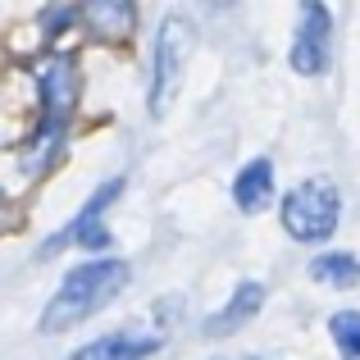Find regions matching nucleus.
Here are the masks:
<instances>
[{
	"mask_svg": "<svg viewBox=\"0 0 360 360\" xmlns=\"http://www.w3.org/2000/svg\"><path fill=\"white\" fill-rule=\"evenodd\" d=\"M119 192H123L119 178H115V183H105V187H101V192L78 210V219H73L69 229L55 233V238L46 242V251H60V246H73V242L87 246V251H101V246H110V233L101 229V214H105V205H110V201H119Z\"/></svg>",
	"mask_w": 360,
	"mask_h": 360,
	"instance_id": "nucleus-6",
	"label": "nucleus"
},
{
	"mask_svg": "<svg viewBox=\"0 0 360 360\" xmlns=\"http://www.w3.org/2000/svg\"><path fill=\"white\" fill-rule=\"evenodd\" d=\"M155 338H132V333H110V338H96V342L78 347L69 360H146L155 352Z\"/></svg>",
	"mask_w": 360,
	"mask_h": 360,
	"instance_id": "nucleus-10",
	"label": "nucleus"
},
{
	"mask_svg": "<svg viewBox=\"0 0 360 360\" xmlns=\"http://www.w3.org/2000/svg\"><path fill=\"white\" fill-rule=\"evenodd\" d=\"M78 101V78L69 60H51L41 69V110H46V146H55L69 123V110Z\"/></svg>",
	"mask_w": 360,
	"mask_h": 360,
	"instance_id": "nucleus-5",
	"label": "nucleus"
},
{
	"mask_svg": "<svg viewBox=\"0 0 360 360\" xmlns=\"http://www.w3.org/2000/svg\"><path fill=\"white\" fill-rule=\"evenodd\" d=\"M328 37H333V14L324 0H301L297 9V41H292V69L301 78H319L328 69Z\"/></svg>",
	"mask_w": 360,
	"mask_h": 360,
	"instance_id": "nucleus-3",
	"label": "nucleus"
},
{
	"mask_svg": "<svg viewBox=\"0 0 360 360\" xmlns=\"http://www.w3.org/2000/svg\"><path fill=\"white\" fill-rule=\"evenodd\" d=\"M123 283H128V264L115 260V255L82 260L78 269L64 274L60 292L51 297V306H46V315H41V333H64V328L82 324L87 315H96L101 306H110V301L119 297Z\"/></svg>",
	"mask_w": 360,
	"mask_h": 360,
	"instance_id": "nucleus-1",
	"label": "nucleus"
},
{
	"mask_svg": "<svg viewBox=\"0 0 360 360\" xmlns=\"http://www.w3.org/2000/svg\"><path fill=\"white\" fill-rule=\"evenodd\" d=\"M328 333H333V347L342 360H360V310H338L328 319Z\"/></svg>",
	"mask_w": 360,
	"mask_h": 360,
	"instance_id": "nucleus-12",
	"label": "nucleus"
},
{
	"mask_svg": "<svg viewBox=\"0 0 360 360\" xmlns=\"http://www.w3.org/2000/svg\"><path fill=\"white\" fill-rule=\"evenodd\" d=\"M82 14H87L91 32L110 37V41H123L137 23V5L132 0H82Z\"/></svg>",
	"mask_w": 360,
	"mask_h": 360,
	"instance_id": "nucleus-9",
	"label": "nucleus"
},
{
	"mask_svg": "<svg viewBox=\"0 0 360 360\" xmlns=\"http://www.w3.org/2000/svg\"><path fill=\"white\" fill-rule=\"evenodd\" d=\"M338 210H342L338 187L324 178H310L283 196V233L292 242H324L338 229Z\"/></svg>",
	"mask_w": 360,
	"mask_h": 360,
	"instance_id": "nucleus-2",
	"label": "nucleus"
},
{
	"mask_svg": "<svg viewBox=\"0 0 360 360\" xmlns=\"http://www.w3.org/2000/svg\"><path fill=\"white\" fill-rule=\"evenodd\" d=\"M69 23H73V9H69V5H64V9H51V14L41 18V27H46V32H51V37L60 32V27H69Z\"/></svg>",
	"mask_w": 360,
	"mask_h": 360,
	"instance_id": "nucleus-13",
	"label": "nucleus"
},
{
	"mask_svg": "<svg viewBox=\"0 0 360 360\" xmlns=\"http://www.w3.org/2000/svg\"><path fill=\"white\" fill-rule=\"evenodd\" d=\"M233 201L242 214H260L274 205V165L269 160H251L246 169H238L233 178Z\"/></svg>",
	"mask_w": 360,
	"mask_h": 360,
	"instance_id": "nucleus-7",
	"label": "nucleus"
},
{
	"mask_svg": "<svg viewBox=\"0 0 360 360\" xmlns=\"http://www.w3.org/2000/svg\"><path fill=\"white\" fill-rule=\"evenodd\" d=\"M306 274L315 283H328V288H356L360 283V260L352 251H319L315 260L306 264Z\"/></svg>",
	"mask_w": 360,
	"mask_h": 360,
	"instance_id": "nucleus-11",
	"label": "nucleus"
},
{
	"mask_svg": "<svg viewBox=\"0 0 360 360\" xmlns=\"http://www.w3.org/2000/svg\"><path fill=\"white\" fill-rule=\"evenodd\" d=\"M205 5H210V9H233L238 0H205Z\"/></svg>",
	"mask_w": 360,
	"mask_h": 360,
	"instance_id": "nucleus-14",
	"label": "nucleus"
},
{
	"mask_svg": "<svg viewBox=\"0 0 360 360\" xmlns=\"http://www.w3.org/2000/svg\"><path fill=\"white\" fill-rule=\"evenodd\" d=\"M260 306H264V288H260V283H238V292L229 297V306H224L219 315L205 319V333H210V338H229V333H238L246 319L260 315Z\"/></svg>",
	"mask_w": 360,
	"mask_h": 360,
	"instance_id": "nucleus-8",
	"label": "nucleus"
},
{
	"mask_svg": "<svg viewBox=\"0 0 360 360\" xmlns=\"http://www.w3.org/2000/svg\"><path fill=\"white\" fill-rule=\"evenodd\" d=\"M192 41H196V32H192L187 18H165V23H160V37H155V82H150V110H155V115L165 110L169 91L178 87V73H183L187 55H192Z\"/></svg>",
	"mask_w": 360,
	"mask_h": 360,
	"instance_id": "nucleus-4",
	"label": "nucleus"
}]
</instances>
